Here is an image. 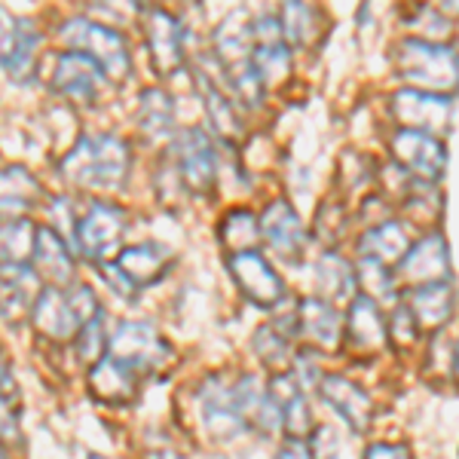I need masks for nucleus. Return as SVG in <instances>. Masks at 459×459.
<instances>
[{
	"label": "nucleus",
	"instance_id": "obj_4",
	"mask_svg": "<svg viewBox=\"0 0 459 459\" xmlns=\"http://www.w3.org/2000/svg\"><path fill=\"white\" fill-rule=\"evenodd\" d=\"M175 264V255L160 242H142V246L123 248L114 261L99 266L105 282L114 288L120 298L132 300L142 288L157 285Z\"/></svg>",
	"mask_w": 459,
	"mask_h": 459
},
{
	"label": "nucleus",
	"instance_id": "obj_26",
	"mask_svg": "<svg viewBox=\"0 0 459 459\" xmlns=\"http://www.w3.org/2000/svg\"><path fill=\"white\" fill-rule=\"evenodd\" d=\"M407 307H411L413 318H417L420 331L438 334L456 309V291L450 282L411 288V291H407Z\"/></svg>",
	"mask_w": 459,
	"mask_h": 459
},
{
	"label": "nucleus",
	"instance_id": "obj_2",
	"mask_svg": "<svg viewBox=\"0 0 459 459\" xmlns=\"http://www.w3.org/2000/svg\"><path fill=\"white\" fill-rule=\"evenodd\" d=\"M398 74L411 89H423L435 95H454L459 89V53L447 43L426 37H404L398 43Z\"/></svg>",
	"mask_w": 459,
	"mask_h": 459
},
{
	"label": "nucleus",
	"instance_id": "obj_15",
	"mask_svg": "<svg viewBox=\"0 0 459 459\" xmlns=\"http://www.w3.org/2000/svg\"><path fill=\"white\" fill-rule=\"evenodd\" d=\"M318 395L322 402L352 429L355 435H365L374 426V402L361 386H355L352 380L340 374H325L318 383Z\"/></svg>",
	"mask_w": 459,
	"mask_h": 459
},
{
	"label": "nucleus",
	"instance_id": "obj_18",
	"mask_svg": "<svg viewBox=\"0 0 459 459\" xmlns=\"http://www.w3.org/2000/svg\"><path fill=\"white\" fill-rule=\"evenodd\" d=\"M108 80V74L101 71V65L95 62V58H89L86 53H62L56 58V68H53V89L58 95H65V99L71 101H80V105H86V101H95V95H99L101 83Z\"/></svg>",
	"mask_w": 459,
	"mask_h": 459
},
{
	"label": "nucleus",
	"instance_id": "obj_24",
	"mask_svg": "<svg viewBox=\"0 0 459 459\" xmlns=\"http://www.w3.org/2000/svg\"><path fill=\"white\" fill-rule=\"evenodd\" d=\"M86 386L99 402L105 404H126L135 398L138 392V374L135 368H129L126 361L114 359V355H105L99 365L89 368L86 374Z\"/></svg>",
	"mask_w": 459,
	"mask_h": 459
},
{
	"label": "nucleus",
	"instance_id": "obj_42",
	"mask_svg": "<svg viewBox=\"0 0 459 459\" xmlns=\"http://www.w3.org/2000/svg\"><path fill=\"white\" fill-rule=\"evenodd\" d=\"M276 459H309L307 441H288L282 450H279Z\"/></svg>",
	"mask_w": 459,
	"mask_h": 459
},
{
	"label": "nucleus",
	"instance_id": "obj_39",
	"mask_svg": "<svg viewBox=\"0 0 459 459\" xmlns=\"http://www.w3.org/2000/svg\"><path fill=\"white\" fill-rule=\"evenodd\" d=\"M68 300H71L74 313L80 316V322H83V325L101 316V303H99V298H95L92 288L83 285V282H77V285H71V288H68Z\"/></svg>",
	"mask_w": 459,
	"mask_h": 459
},
{
	"label": "nucleus",
	"instance_id": "obj_45",
	"mask_svg": "<svg viewBox=\"0 0 459 459\" xmlns=\"http://www.w3.org/2000/svg\"><path fill=\"white\" fill-rule=\"evenodd\" d=\"M447 10H454L456 16H459V6H441V13H447Z\"/></svg>",
	"mask_w": 459,
	"mask_h": 459
},
{
	"label": "nucleus",
	"instance_id": "obj_40",
	"mask_svg": "<svg viewBox=\"0 0 459 459\" xmlns=\"http://www.w3.org/2000/svg\"><path fill=\"white\" fill-rule=\"evenodd\" d=\"M309 459H337V432L331 426H316L307 438Z\"/></svg>",
	"mask_w": 459,
	"mask_h": 459
},
{
	"label": "nucleus",
	"instance_id": "obj_43",
	"mask_svg": "<svg viewBox=\"0 0 459 459\" xmlns=\"http://www.w3.org/2000/svg\"><path fill=\"white\" fill-rule=\"evenodd\" d=\"M450 374H454L456 383H459V337H456V343H454V352H450Z\"/></svg>",
	"mask_w": 459,
	"mask_h": 459
},
{
	"label": "nucleus",
	"instance_id": "obj_36",
	"mask_svg": "<svg viewBox=\"0 0 459 459\" xmlns=\"http://www.w3.org/2000/svg\"><path fill=\"white\" fill-rule=\"evenodd\" d=\"M355 282H359L361 294L371 298L374 303L395 300V276L389 273L386 264L371 261V257H359V264H355Z\"/></svg>",
	"mask_w": 459,
	"mask_h": 459
},
{
	"label": "nucleus",
	"instance_id": "obj_17",
	"mask_svg": "<svg viewBox=\"0 0 459 459\" xmlns=\"http://www.w3.org/2000/svg\"><path fill=\"white\" fill-rule=\"evenodd\" d=\"M270 389V398L279 411V420H282V432L288 441H307L313 435V411L307 404V392L298 383V377L291 371L285 374H273V380L266 383Z\"/></svg>",
	"mask_w": 459,
	"mask_h": 459
},
{
	"label": "nucleus",
	"instance_id": "obj_44",
	"mask_svg": "<svg viewBox=\"0 0 459 459\" xmlns=\"http://www.w3.org/2000/svg\"><path fill=\"white\" fill-rule=\"evenodd\" d=\"M144 459H184V456H178V454H172V450H151Z\"/></svg>",
	"mask_w": 459,
	"mask_h": 459
},
{
	"label": "nucleus",
	"instance_id": "obj_37",
	"mask_svg": "<svg viewBox=\"0 0 459 459\" xmlns=\"http://www.w3.org/2000/svg\"><path fill=\"white\" fill-rule=\"evenodd\" d=\"M108 350H110V340H108V331H105V313H101L99 318H92V322H86L83 328H80L77 355L86 368H92L105 359Z\"/></svg>",
	"mask_w": 459,
	"mask_h": 459
},
{
	"label": "nucleus",
	"instance_id": "obj_14",
	"mask_svg": "<svg viewBox=\"0 0 459 459\" xmlns=\"http://www.w3.org/2000/svg\"><path fill=\"white\" fill-rule=\"evenodd\" d=\"M398 276L411 288L450 282V251L441 230H432L420 242H413L407 257L398 264Z\"/></svg>",
	"mask_w": 459,
	"mask_h": 459
},
{
	"label": "nucleus",
	"instance_id": "obj_8",
	"mask_svg": "<svg viewBox=\"0 0 459 459\" xmlns=\"http://www.w3.org/2000/svg\"><path fill=\"white\" fill-rule=\"evenodd\" d=\"M108 352L147 374H157L172 361V346L166 343V337H160L151 322H120L110 334Z\"/></svg>",
	"mask_w": 459,
	"mask_h": 459
},
{
	"label": "nucleus",
	"instance_id": "obj_12",
	"mask_svg": "<svg viewBox=\"0 0 459 459\" xmlns=\"http://www.w3.org/2000/svg\"><path fill=\"white\" fill-rule=\"evenodd\" d=\"M251 58L266 86L282 83L291 71V47L285 40V28L279 13H261L251 19Z\"/></svg>",
	"mask_w": 459,
	"mask_h": 459
},
{
	"label": "nucleus",
	"instance_id": "obj_6",
	"mask_svg": "<svg viewBox=\"0 0 459 459\" xmlns=\"http://www.w3.org/2000/svg\"><path fill=\"white\" fill-rule=\"evenodd\" d=\"M392 162L402 172H407L417 184H438L444 172H447V147L441 138L429 135V132H413V129H395L389 142Z\"/></svg>",
	"mask_w": 459,
	"mask_h": 459
},
{
	"label": "nucleus",
	"instance_id": "obj_38",
	"mask_svg": "<svg viewBox=\"0 0 459 459\" xmlns=\"http://www.w3.org/2000/svg\"><path fill=\"white\" fill-rule=\"evenodd\" d=\"M417 334H420V325H417V318H413L411 307H407V303H398L389 318V343L392 346H413Z\"/></svg>",
	"mask_w": 459,
	"mask_h": 459
},
{
	"label": "nucleus",
	"instance_id": "obj_41",
	"mask_svg": "<svg viewBox=\"0 0 459 459\" xmlns=\"http://www.w3.org/2000/svg\"><path fill=\"white\" fill-rule=\"evenodd\" d=\"M361 459H413L404 444H371Z\"/></svg>",
	"mask_w": 459,
	"mask_h": 459
},
{
	"label": "nucleus",
	"instance_id": "obj_9",
	"mask_svg": "<svg viewBox=\"0 0 459 459\" xmlns=\"http://www.w3.org/2000/svg\"><path fill=\"white\" fill-rule=\"evenodd\" d=\"M392 117L398 120V129L429 132L441 138L454 126V99L407 86L392 95Z\"/></svg>",
	"mask_w": 459,
	"mask_h": 459
},
{
	"label": "nucleus",
	"instance_id": "obj_31",
	"mask_svg": "<svg viewBox=\"0 0 459 459\" xmlns=\"http://www.w3.org/2000/svg\"><path fill=\"white\" fill-rule=\"evenodd\" d=\"M279 19H282L288 47H300V49L313 47L318 37L325 34V16L313 4L291 0V4H285L282 10H279Z\"/></svg>",
	"mask_w": 459,
	"mask_h": 459
},
{
	"label": "nucleus",
	"instance_id": "obj_21",
	"mask_svg": "<svg viewBox=\"0 0 459 459\" xmlns=\"http://www.w3.org/2000/svg\"><path fill=\"white\" fill-rule=\"evenodd\" d=\"M4 19V71L10 80L25 83L37 68V47L40 31L28 19H10V13H0Z\"/></svg>",
	"mask_w": 459,
	"mask_h": 459
},
{
	"label": "nucleus",
	"instance_id": "obj_7",
	"mask_svg": "<svg viewBox=\"0 0 459 459\" xmlns=\"http://www.w3.org/2000/svg\"><path fill=\"white\" fill-rule=\"evenodd\" d=\"M175 166L184 190L194 196H209L214 181H218V151L205 129L187 126L175 135Z\"/></svg>",
	"mask_w": 459,
	"mask_h": 459
},
{
	"label": "nucleus",
	"instance_id": "obj_20",
	"mask_svg": "<svg viewBox=\"0 0 459 459\" xmlns=\"http://www.w3.org/2000/svg\"><path fill=\"white\" fill-rule=\"evenodd\" d=\"M298 331L309 346L322 352H334L343 343L346 318L340 316L334 303L322 298H303L298 303Z\"/></svg>",
	"mask_w": 459,
	"mask_h": 459
},
{
	"label": "nucleus",
	"instance_id": "obj_34",
	"mask_svg": "<svg viewBox=\"0 0 459 459\" xmlns=\"http://www.w3.org/2000/svg\"><path fill=\"white\" fill-rule=\"evenodd\" d=\"M251 350H255L257 359L264 361L270 371L285 374L288 361H291V337L288 331H282L279 325H261L251 337Z\"/></svg>",
	"mask_w": 459,
	"mask_h": 459
},
{
	"label": "nucleus",
	"instance_id": "obj_25",
	"mask_svg": "<svg viewBox=\"0 0 459 459\" xmlns=\"http://www.w3.org/2000/svg\"><path fill=\"white\" fill-rule=\"evenodd\" d=\"M31 264L47 285L62 288L74 279V255H71L68 242H65V236L58 233L53 224L37 227V246H34Z\"/></svg>",
	"mask_w": 459,
	"mask_h": 459
},
{
	"label": "nucleus",
	"instance_id": "obj_19",
	"mask_svg": "<svg viewBox=\"0 0 459 459\" xmlns=\"http://www.w3.org/2000/svg\"><path fill=\"white\" fill-rule=\"evenodd\" d=\"M194 86H196V95H199V101H203V110H205V117H209L214 135L230 147L239 144L242 135H246V126H242L239 110L233 105V95L224 92V89L218 86V80L199 68L194 71Z\"/></svg>",
	"mask_w": 459,
	"mask_h": 459
},
{
	"label": "nucleus",
	"instance_id": "obj_33",
	"mask_svg": "<svg viewBox=\"0 0 459 459\" xmlns=\"http://www.w3.org/2000/svg\"><path fill=\"white\" fill-rule=\"evenodd\" d=\"M40 196V184L25 166H6L4 169V214L6 218H22Z\"/></svg>",
	"mask_w": 459,
	"mask_h": 459
},
{
	"label": "nucleus",
	"instance_id": "obj_5",
	"mask_svg": "<svg viewBox=\"0 0 459 459\" xmlns=\"http://www.w3.org/2000/svg\"><path fill=\"white\" fill-rule=\"evenodd\" d=\"M126 227H129V214L123 205L110 203V199H92L89 209L77 218L74 227V246L86 261L101 266L114 248H120Z\"/></svg>",
	"mask_w": 459,
	"mask_h": 459
},
{
	"label": "nucleus",
	"instance_id": "obj_30",
	"mask_svg": "<svg viewBox=\"0 0 459 459\" xmlns=\"http://www.w3.org/2000/svg\"><path fill=\"white\" fill-rule=\"evenodd\" d=\"M316 282L318 291H322V300L334 303V300H355V266L340 257L337 251H325L316 261Z\"/></svg>",
	"mask_w": 459,
	"mask_h": 459
},
{
	"label": "nucleus",
	"instance_id": "obj_10",
	"mask_svg": "<svg viewBox=\"0 0 459 459\" xmlns=\"http://www.w3.org/2000/svg\"><path fill=\"white\" fill-rule=\"evenodd\" d=\"M230 279L239 288V294L248 303H255L257 309H273L285 300V282L279 279V273L273 270V264L266 261L261 251H239V255L227 257Z\"/></svg>",
	"mask_w": 459,
	"mask_h": 459
},
{
	"label": "nucleus",
	"instance_id": "obj_1",
	"mask_svg": "<svg viewBox=\"0 0 459 459\" xmlns=\"http://www.w3.org/2000/svg\"><path fill=\"white\" fill-rule=\"evenodd\" d=\"M132 153L120 135H83L58 162L65 181L83 190H120L129 178Z\"/></svg>",
	"mask_w": 459,
	"mask_h": 459
},
{
	"label": "nucleus",
	"instance_id": "obj_3",
	"mask_svg": "<svg viewBox=\"0 0 459 459\" xmlns=\"http://www.w3.org/2000/svg\"><path fill=\"white\" fill-rule=\"evenodd\" d=\"M58 37L74 49V53H86L89 58L101 65V71L108 74V80L123 83L132 74V56L126 37L110 25L92 22L86 16H74L58 28Z\"/></svg>",
	"mask_w": 459,
	"mask_h": 459
},
{
	"label": "nucleus",
	"instance_id": "obj_46",
	"mask_svg": "<svg viewBox=\"0 0 459 459\" xmlns=\"http://www.w3.org/2000/svg\"><path fill=\"white\" fill-rule=\"evenodd\" d=\"M86 459H105V456H99V454H89Z\"/></svg>",
	"mask_w": 459,
	"mask_h": 459
},
{
	"label": "nucleus",
	"instance_id": "obj_22",
	"mask_svg": "<svg viewBox=\"0 0 459 459\" xmlns=\"http://www.w3.org/2000/svg\"><path fill=\"white\" fill-rule=\"evenodd\" d=\"M346 337L359 355H377L389 343V322L380 303L359 294L346 309Z\"/></svg>",
	"mask_w": 459,
	"mask_h": 459
},
{
	"label": "nucleus",
	"instance_id": "obj_29",
	"mask_svg": "<svg viewBox=\"0 0 459 459\" xmlns=\"http://www.w3.org/2000/svg\"><path fill=\"white\" fill-rule=\"evenodd\" d=\"M135 123L142 129V135L147 142H162V138L172 135L175 126V105L172 95L160 86H147L138 95V108H135Z\"/></svg>",
	"mask_w": 459,
	"mask_h": 459
},
{
	"label": "nucleus",
	"instance_id": "obj_27",
	"mask_svg": "<svg viewBox=\"0 0 459 459\" xmlns=\"http://www.w3.org/2000/svg\"><path fill=\"white\" fill-rule=\"evenodd\" d=\"M40 273L34 264H4V318L6 322H19L25 313H34V303L40 298Z\"/></svg>",
	"mask_w": 459,
	"mask_h": 459
},
{
	"label": "nucleus",
	"instance_id": "obj_11",
	"mask_svg": "<svg viewBox=\"0 0 459 459\" xmlns=\"http://www.w3.org/2000/svg\"><path fill=\"white\" fill-rule=\"evenodd\" d=\"M199 413H203V426L212 438L230 441L248 429L246 417H242L239 392H236V380L230 383L227 377H209L199 389Z\"/></svg>",
	"mask_w": 459,
	"mask_h": 459
},
{
	"label": "nucleus",
	"instance_id": "obj_23",
	"mask_svg": "<svg viewBox=\"0 0 459 459\" xmlns=\"http://www.w3.org/2000/svg\"><path fill=\"white\" fill-rule=\"evenodd\" d=\"M31 322L43 337L58 340V343L62 340H74L80 334V328H83V322H80V316L74 313L68 300V291H62L56 285H47L40 291V298L34 303Z\"/></svg>",
	"mask_w": 459,
	"mask_h": 459
},
{
	"label": "nucleus",
	"instance_id": "obj_28",
	"mask_svg": "<svg viewBox=\"0 0 459 459\" xmlns=\"http://www.w3.org/2000/svg\"><path fill=\"white\" fill-rule=\"evenodd\" d=\"M411 236L402 221L395 218H386V221H377L361 233L359 239V255L361 257H371V261H380V264H402L411 251Z\"/></svg>",
	"mask_w": 459,
	"mask_h": 459
},
{
	"label": "nucleus",
	"instance_id": "obj_35",
	"mask_svg": "<svg viewBox=\"0 0 459 459\" xmlns=\"http://www.w3.org/2000/svg\"><path fill=\"white\" fill-rule=\"evenodd\" d=\"M37 246V224L28 218H6L4 221V264H31Z\"/></svg>",
	"mask_w": 459,
	"mask_h": 459
},
{
	"label": "nucleus",
	"instance_id": "obj_13",
	"mask_svg": "<svg viewBox=\"0 0 459 459\" xmlns=\"http://www.w3.org/2000/svg\"><path fill=\"white\" fill-rule=\"evenodd\" d=\"M144 40L160 77H172L184 68V28L169 10H144Z\"/></svg>",
	"mask_w": 459,
	"mask_h": 459
},
{
	"label": "nucleus",
	"instance_id": "obj_32",
	"mask_svg": "<svg viewBox=\"0 0 459 459\" xmlns=\"http://www.w3.org/2000/svg\"><path fill=\"white\" fill-rule=\"evenodd\" d=\"M218 236L230 255L255 251L257 242H261V218L248 209H233L224 214V221H221Z\"/></svg>",
	"mask_w": 459,
	"mask_h": 459
},
{
	"label": "nucleus",
	"instance_id": "obj_16",
	"mask_svg": "<svg viewBox=\"0 0 459 459\" xmlns=\"http://www.w3.org/2000/svg\"><path fill=\"white\" fill-rule=\"evenodd\" d=\"M261 239L282 261H298L307 248V227L288 199H273L261 212Z\"/></svg>",
	"mask_w": 459,
	"mask_h": 459
}]
</instances>
